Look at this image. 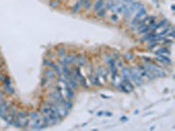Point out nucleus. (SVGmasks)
Masks as SVG:
<instances>
[{
	"label": "nucleus",
	"instance_id": "1",
	"mask_svg": "<svg viewBox=\"0 0 175 131\" xmlns=\"http://www.w3.org/2000/svg\"><path fill=\"white\" fill-rule=\"evenodd\" d=\"M30 117L29 114L26 112L25 110H19L18 111L16 118L13 122V126L18 129L20 128H27L30 125Z\"/></svg>",
	"mask_w": 175,
	"mask_h": 131
},
{
	"label": "nucleus",
	"instance_id": "2",
	"mask_svg": "<svg viewBox=\"0 0 175 131\" xmlns=\"http://www.w3.org/2000/svg\"><path fill=\"white\" fill-rule=\"evenodd\" d=\"M143 7H144V5L141 2H138V1H133V2H131L128 5L127 8L125 9V11L124 12V18L125 19H129L130 17L132 16L133 13L137 12L139 9H141Z\"/></svg>",
	"mask_w": 175,
	"mask_h": 131
},
{
	"label": "nucleus",
	"instance_id": "3",
	"mask_svg": "<svg viewBox=\"0 0 175 131\" xmlns=\"http://www.w3.org/2000/svg\"><path fill=\"white\" fill-rule=\"evenodd\" d=\"M144 66L148 71L152 72L155 75V77L164 78V77L166 76V74H165V70L160 66L157 65V64H152V62L151 63H144Z\"/></svg>",
	"mask_w": 175,
	"mask_h": 131
},
{
	"label": "nucleus",
	"instance_id": "4",
	"mask_svg": "<svg viewBox=\"0 0 175 131\" xmlns=\"http://www.w3.org/2000/svg\"><path fill=\"white\" fill-rule=\"evenodd\" d=\"M17 113H18V108L16 106L14 105H11L6 115H4V117L3 118L4 120V122L8 124V125H13V122L16 118Z\"/></svg>",
	"mask_w": 175,
	"mask_h": 131
},
{
	"label": "nucleus",
	"instance_id": "5",
	"mask_svg": "<svg viewBox=\"0 0 175 131\" xmlns=\"http://www.w3.org/2000/svg\"><path fill=\"white\" fill-rule=\"evenodd\" d=\"M130 80L131 82H134L137 86H143L144 81L143 77L140 74V72L138 71V69L137 67H130Z\"/></svg>",
	"mask_w": 175,
	"mask_h": 131
},
{
	"label": "nucleus",
	"instance_id": "6",
	"mask_svg": "<svg viewBox=\"0 0 175 131\" xmlns=\"http://www.w3.org/2000/svg\"><path fill=\"white\" fill-rule=\"evenodd\" d=\"M137 68H138V71L140 72V74H141V76H142L143 78H146V79H148V80H150V81L155 80V78H156L155 75H154L152 72L148 71V70L144 67V65L138 66Z\"/></svg>",
	"mask_w": 175,
	"mask_h": 131
},
{
	"label": "nucleus",
	"instance_id": "7",
	"mask_svg": "<svg viewBox=\"0 0 175 131\" xmlns=\"http://www.w3.org/2000/svg\"><path fill=\"white\" fill-rule=\"evenodd\" d=\"M146 13H147V12H146V9L143 7V8H141V9H139L138 12H137V14L134 16L133 17V19H132V21L130 22V25L131 26H135L136 25H137V23L140 20V19H142L143 17L146 16Z\"/></svg>",
	"mask_w": 175,
	"mask_h": 131
},
{
	"label": "nucleus",
	"instance_id": "8",
	"mask_svg": "<svg viewBox=\"0 0 175 131\" xmlns=\"http://www.w3.org/2000/svg\"><path fill=\"white\" fill-rule=\"evenodd\" d=\"M48 126L43 122L42 121V116L34 120V121H32V123H31V128L32 130H44L46 129Z\"/></svg>",
	"mask_w": 175,
	"mask_h": 131
},
{
	"label": "nucleus",
	"instance_id": "9",
	"mask_svg": "<svg viewBox=\"0 0 175 131\" xmlns=\"http://www.w3.org/2000/svg\"><path fill=\"white\" fill-rule=\"evenodd\" d=\"M155 60L161 64H165V65H172L173 64L172 59L170 58V56H167V55H158L155 58Z\"/></svg>",
	"mask_w": 175,
	"mask_h": 131
},
{
	"label": "nucleus",
	"instance_id": "10",
	"mask_svg": "<svg viewBox=\"0 0 175 131\" xmlns=\"http://www.w3.org/2000/svg\"><path fill=\"white\" fill-rule=\"evenodd\" d=\"M44 76L48 79V81H54L55 80V77H56V74L55 73L53 72V70L50 67H46L45 70H44Z\"/></svg>",
	"mask_w": 175,
	"mask_h": 131
},
{
	"label": "nucleus",
	"instance_id": "11",
	"mask_svg": "<svg viewBox=\"0 0 175 131\" xmlns=\"http://www.w3.org/2000/svg\"><path fill=\"white\" fill-rule=\"evenodd\" d=\"M10 106H11V104L7 100H4V102L0 106V118L4 117V115H6Z\"/></svg>",
	"mask_w": 175,
	"mask_h": 131
},
{
	"label": "nucleus",
	"instance_id": "12",
	"mask_svg": "<svg viewBox=\"0 0 175 131\" xmlns=\"http://www.w3.org/2000/svg\"><path fill=\"white\" fill-rule=\"evenodd\" d=\"M56 108H57V111H58L59 115L62 119H63L64 117H66V116H67V115H69V110H67L63 105H57L56 104Z\"/></svg>",
	"mask_w": 175,
	"mask_h": 131
},
{
	"label": "nucleus",
	"instance_id": "13",
	"mask_svg": "<svg viewBox=\"0 0 175 131\" xmlns=\"http://www.w3.org/2000/svg\"><path fill=\"white\" fill-rule=\"evenodd\" d=\"M121 80H122L121 82H123V83L126 86V87H127L128 90H129L130 92L134 90V85H133V82H131L130 79H128V78H125V77H123V76H122V79H121Z\"/></svg>",
	"mask_w": 175,
	"mask_h": 131
},
{
	"label": "nucleus",
	"instance_id": "14",
	"mask_svg": "<svg viewBox=\"0 0 175 131\" xmlns=\"http://www.w3.org/2000/svg\"><path fill=\"white\" fill-rule=\"evenodd\" d=\"M75 64L78 66H84L87 64V59L85 56L83 55H78L77 58H76V61H75Z\"/></svg>",
	"mask_w": 175,
	"mask_h": 131
},
{
	"label": "nucleus",
	"instance_id": "15",
	"mask_svg": "<svg viewBox=\"0 0 175 131\" xmlns=\"http://www.w3.org/2000/svg\"><path fill=\"white\" fill-rule=\"evenodd\" d=\"M167 23H168V20L166 19V18H164V19H162L161 21H159V23H156V25H155V26H154V28H153V30H152V32H156L157 30H159L160 28H163L165 25H167Z\"/></svg>",
	"mask_w": 175,
	"mask_h": 131
},
{
	"label": "nucleus",
	"instance_id": "16",
	"mask_svg": "<svg viewBox=\"0 0 175 131\" xmlns=\"http://www.w3.org/2000/svg\"><path fill=\"white\" fill-rule=\"evenodd\" d=\"M104 8V1L103 0H96L95 4L93 5V11L97 12L99 10Z\"/></svg>",
	"mask_w": 175,
	"mask_h": 131
},
{
	"label": "nucleus",
	"instance_id": "17",
	"mask_svg": "<svg viewBox=\"0 0 175 131\" xmlns=\"http://www.w3.org/2000/svg\"><path fill=\"white\" fill-rule=\"evenodd\" d=\"M154 52L157 55H170L171 54V51L168 47H160Z\"/></svg>",
	"mask_w": 175,
	"mask_h": 131
},
{
	"label": "nucleus",
	"instance_id": "18",
	"mask_svg": "<svg viewBox=\"0 0 175 131\" xmlns=\"http://www.w3.org/2000/svg\"><path fill=\"white\" fill-rule=\"evenodd\" d=\"M67 83H68V85L74 89V90H75V89H77L78 87H79V84H78V82L72 76V77H70L67 81Z\"/></svg>",
	"mask_w": 175,
	"mask_h": 131
},
{
	"label": "nucleus",
	"instance_id": "19",
	"mask_svg": "<svg viewBox=\"0 0 175 131\" xmlns=\"http://www.w3.org/2000/svg\"><path fill=\"white\" fill-rule=\"evenodd\" d=\"M80 4L81 7H84L86 10H89L91 8V1L90 0H80Z\"/></svg>",
	"mask_w": 175,
	"mask_h": 131
},
{
	"label": "nucleus",
	"instance_id": "20",
	"mask_svg": "<svg viewBox=\"0 0 175 131\" xmlns=\"http://www.w3.org/2000/svg\"><path fill=\"white\" fill-rule=\"evenodd\" d=\"M63 106L67 109V110H71L72 108H73V107H74V103H73V101H72V100H69V99H67V100H65V101H64V104Z\"/></svg>",
	"mask_w": 175,
	"mask_h": 131
},
{
	"label": "nucleus",
	"instance_id": "21",
	"mask_svg": "<svg viewBox=\"0 0 175 131\" xmlns=\"http://www.w3.org/2000/svg\"><path fill=\"white\" fill-rule=\"evenodd\" d=\"M4 91L5 94H8V95H13L15 93V90L12 87V85H10V86H5L4 85Z\"/></svg>",
	"mask_w": 175,
	"mask_h": 131
},
{
	"label": "nucleus",
	"instance_id": "22",
	"mask_svg": "<svg viewBox=\"0 0 175 131\" xmlns=\"http://www.w3.org/2000/svg\"><path fill=\"white\" fill-rule=\"evenodd\" d=\"M56 63H54L52 60H50V59H44V60H43V65L45 66H47V67H50V68H53V66L55 65Z\"/></svg>",
	"mask_w": 175,
	"mask_h": 131
},
{
	"label": "nucleus",
	"instance_id": "23",
	"mask_svg": "<svg viewBox=\"0 0 175 131\" xmlns=\"http://www.w3.org/2000/svg\"><path fill=\"white\" fill-rule=\"evenodd\" d=\"M56 53H57V55L60 58H62L65 55H67V51H66V49L64 47H59L57 49V51H56Z\"/></svg>",
	"mask_w": 175,
	"mask_h": 131
},
{
	"label": "nucleus",
	"instance_id": "24",
	"mask_svg": "<svg viewBox=\"0 0 175 131\" xmlns=\"http://www.w3.org/2000/svg\"><path fill=\"white\" fill-rule=\"evenodd\" d=\"M29 117H30L31 121H34V120H36V119H38V118L41 117V115H40V114H39L38 112L31 111V112L29 113Z\"/></svg>",
	"mask_w": 175,
	"mask_h": 131
},
{
	"label": "nucleus",
	"instance_id": "25",
	"mask_svg": "<svg viewBox=\"0 0 175 131\" xmlns=\"http://www.w3.org/2000/svg\"><path fill=\"white\" fill-rule=\"evenodd\" d=\"M163 41V45L164 46H167V47H170L174 44V39H162Z\"/></svg>",
	"mask_w": 175,
	"mask_h": 131
},
{
	"label": "nucleus",
	"instance_id": "26",
	"mask_svg": "<svg viewBox=\"0 0 175 131\" xmlns=\"http://www.w3.org/2000/svg\"><path fill=\"white\" fill-rule=\"evenodd\" d=\"M49 5L52 8H58L60 6V1L59 0H51L49 2Z\"/></svg>",
	"mask_w": 175,
	"mask_h": 131
},
{
	"label": "nucleus",
	"instance_id": "27",
	"mask_svg": "<svg viewBox=\"0 0 175 131\" xmlns=\"http://www.w3.org/2000/svg\"><path fill=\"white\" fill-rule=\"evenodd\" d=\"M118 87H119V89H120L121 91H123L124 93H130V91L128 90L126 86H125L122 82H120V83H118Z\"/></svg>",
	"mask_w": 175,
	"mask_h": 131
},
{
	"label": "nucleus",
	"instance_id": "28",
	"mask_svg": "<svg viewBox=\"0 0 175 131\" xmlns=\"http://www.w3.org/2000/svg\"><path fill=\"white\" fill-rule=\"evenodd\" d=\"M81 4H80L79 2H77V3H75V5L73 6V8H72V12L73 13H77L78 12L80 11V9H81Z\"/></svg>",
	"mask_w": 175,
	"mask_h": 131
},
{
	"label": "nucleus",
	"instance_id": "29",
	"mask_svg": "<svg viewBox=\"0 0 175 131\" xmlns=\"http://www.w3.org/2000/svg\"><path fill=\"white\" fill-rule=\"evenodd\" d=\"M106 12H107V10L105 8H103V9H101L97 12V16L99 17H103L106 15Z\"/></svg>",
	"mask_w": 175,
	"mask_h": 131
},
{
	"label": "nucleus",
	"instance_id": "30",
	"mask_svg": "<svg viewBox=\"0 0 175 131\" xmlns=\"http://www.w3.org/2000/svg\"><path fill=\"white\" fill-rule=\"evenodd\" d=\"M124 59L126 60H132L134 58V55L131 52H126V53H124Z\"/></svg>",
	"mask_w": 175,
	"mask_h": 131
},
{
	"label": "nucleus",
	"instance_id": "31",
	"mask_svg": "<svg viewBox=\"0 0 175 131\" xmlns=\"http://www.w3.org/2000/svg\"><path fill=\"white\" fill-rule=\"evenodd\" d=\"M3 82H4V84L5 86H10V85H12V81H11V79H10L8 76H5Z\"/></svg>",
	"mask_w": 175,
	"mask_h": 131
},
{
	"label": "nucleus",
	"instance_id": "32",
	"mask_svg": "<svg viewBox=\"0 0 175 131\" xmlns=\"http://www.w3.org/2000/svg\"><path fill=\"white\" fill-rule=\"evenodd\" d=\"M48 80L45 77V76H43L42 78H41V80H40V85H41V87H46L47 86V84H48Z\"/></svg>",
	"mask_w": 175,
	"mask_h": 131
},
{
	"label": "nucleus",
	"instance_id": "33",
	"mask_svg": "<svg viewBox=\"0 0 175 131\" xmlns=\"http://www.w3.org/2000/svg\"><path fill=\"white\" fill-rule=\"evenodd\" d=\"M112 21L114 22H117L118 21V17H117V14H113L111 17Z\"/></svg>",
	"mask_w": 175,
	"mask_h": 131
},
{
	"label": "nucleus",
	"instance_id": "34",
	"mask_svg": "<svg viewBox=\"0 0 175 131\" xmlns=\"http://www.w3.org/2000/svg\"><path fill=\"white\" fill-rule=\"evenodd\" d=\"M143 60L145 61V63H151L152 61V59H150V58H146V57H144V56H143Z\"/></svg>",
	"mask_w": 175,
	"mask_h": 131
},
{
	"label": "nucleus",
	"instance_id": "35",
	"mask_svg": "<svg viewBox=\"0 0 175 131\" xmlns=\"http://www.w3.org/2000/svg\"><path fill=\"white\" fill-rule=\"evenodd\" d=\"M48 55H49L48 57H49V59H50V60L53 59V58H54V56H55V55H54V53H53V52H52L51 51L48 52Z\"/></svg>",
	"mask_w": 175,
	"mask_h": 131
},
{
	"label": "nucleus",
	"instance_id": "36",
	"mask_svg": "<svg viewBox=\"0 0 175 131\" xmlns=\"http://www.w3.org/2000/svg\"><path fill=\"white\" fill-rule=\"evenodd\" d=\"M112 58V56H111V55H106V57L104 58V60L106 61V62H108Z\"/></svg>",
	"mask_w": 175,
	"mask_h": 131
},
{
	"label": "nucleus",
	"instance_id": "37",
	"mask_svg": "<svg viewBox=\"0 0 175 131\" xmlns=\"http://www.w3.org/2000/svg\"><path fill=\"white\" fill-rule=\"evenodd\" d=\"M120 121H122V122H125V121H128V118L126 116H122L121 117V119H120Z\"/></svg>",
	"mask_w": 175,
	"mask_h": 131
},
{
	"label": "nucleus",
	"instance_id": "38",
	"mask_svg": "<svg viewBox=\"0 0 175 131\" xmlns=\"http://www.w3.org/2000/svg\"><path fill=\"white\" fill-rule=\"evenodd\" d=\"M4 100H5L4 99V97H0V106L4 102Z\"/></svg>",
	"mask_w": 175,
	"mask_h": 131
},
{
	"label": "nucleus",
	"instance_id": "39",
	"mask_svg": "<svg viewBox=\"0 0 175 131\" xmlns=\"http://www.w3.org/2000/svg\"><path fill=\"white\" fill-rule=\"evenodd\" d=\"M4 93L0 90V97H4Z\"/></svg>",
	"mask_w": 175,
	"mask_h": 131
},
{
	"label": "nucleus",
	"instance_id": "40",
	"mask_svg": "<svg viewBox=\"0 0 175 131\" xmlns=\"http://www.w3.org/2000/svg\"><path fill=\"white\" fill-rule=\"evenodd\" d=\"M103 113H104V112H103V111H100L99 113H97V115H99V116H101V115H103Z\"/></svg>",
	"mask_w": 175,
	"mask_h": 131
},
{
	"label": "nucleus",
	"instance_id": "41",
	"mask_svg": "<svg viewBox=\"0 0 175 131\" xmlns=\"http://www.w3.org/2000/svg\"><path fill=\"white\" fill-rule=\"evenodd\" d=\"M101 96H102L103 98H104V99H109V98H110L109 96H106V95H102Z\"/></svg>",
	"mask_w": 175,
	"mask_h": 131
},
{
	"label": "nucleus",
	"instance_id": "42",
	"mask_svg": "<svg viewBox=\"0 0 175 131\" xmlns=\"http://www.w3.org/2000/svg\"><path fill=\"white\" fill-rule=\"evenodd\" d=\"M103 115H107V116H111V115L112 114H111V113H106V112H105V113H103Z\"/></svg>",
	"mask_w": 175,
	"mask_h": 131
},
{
	"label": "nucleus",
	"instance_id": "43",
	"mask_svg": "<svg viewBox=\"0 0 175 131\" xmlns=\"http://www.w3.org/2000/svg\"><path fill=\"white\" fill-rule=\"evenodd\" d=\"M103 1H110V0H103Z\"/></svg>",
	"mask_w": 175,
	"mask_h": 131
},
{
	"label": "nucleus",
	"instance_id": "44",
	"mask_svg": "<svg viewBox=\"0 0 175 131\" xmlns=\"http://www.w3.org/2000/svg\"><path fill=\"white\" fill-rule=\"evenodd\" d=\"M59 1H64V0H59Z\"/></svg>",
	"mask_w": 175,
	"mask_h": 131
}]
</instances>
